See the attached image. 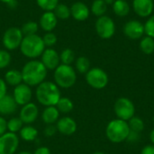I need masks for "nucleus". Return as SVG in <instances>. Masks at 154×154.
<instances>
[{
    "label": "nucleus",
    "mask_w": 154,
    "mask_h": 154,
    "mask_svg": "<svg viewBox=\"0 0 154 154\" xmlns=\"http://www.w3.org/2000/svg\"><path fill=\"white\" fill-rule=\"evenodd\" d=\"M133 8L134 13L143 18L149 17L152 14L154 10L153 0H134Z\"/></svg>",
    "instance_id": "dca6fc26"
},
{
    "label": "nucleus",
    "mask_w": 154,
    "mask_h": 154,
    "mask_svg": "<svg viewBox=\"0 0 154 154\" xmlns=\"http://www.w3.org/2000/svg\"><path fill=\"white\" fill-rule=\"evenodd\" d=\"M140 50L147 55H150L154 52V39L150 36H145L141 39L139 44Z\"/></svg>",
    "instance_id": "a878e982"
},
{
    "label": "nucleus",
    "mask_w": 154,
    "mask_h": 154,
    "mask_svg": "<svg viewBox=\"0 0 154 154\" xmlns=\"http://www.w3.org/2000/svg\"><path fill=\"white\" fill-rule=\"evenodd\" d=\"M104 1L106 2V5H113V4L115 3L116 0H104Z\"/></svg>",
    "instance_id": "a18cd8bd"
},
{
    "label": "nucleus",
    "mask_w": 154,
    "mask_h": 154,
    "mask_svg": "<svg viewBox=\"0 0 154 154\" xmlns=\"http://www.w3.org/2000/svg\"><path fill=\"white\" fill-rule=\"evenodd\" d=\"M61 97L60 88L51 81H43L37 86L36 98L37 101L46 106H56L60 98Z\"/></svg>",
    "instance_id": "f03ea898"
},
{
    "label": "nucleus",
    "mask_w": 154,
    "mask_h": 154,
    "mask_svg": "<svg viewBox=\"0 0 154 154\" xmlns=\"http://www.w3.org/2000/svg\"><path fill=\"white\" fill-rule=\"evenodd\" d=\"M23 126V123L20 119V117H12L7 121V131L13 134L19 133L22 127Z\"/></svg>",
    "instance_id": "c756f323"
},
{
    "label": "nucleus",
    "mask_w": 154,
    "mask_h": 154,
    "mask_svg": "<svg viewBox=\"0 0 154 154\" xmlns=\"http://www.w3.org/2000/svg\"><path fill=\"white\" fill-rule=\"evenodd\" d=\"M19 146V137L16 134L6 132L0 136V154H14Z\"/></svg>",
    "instance_id": "9d476101"
},
{
    "label": "nucleus",
    "mask_w": 154,
    "mask_h": 154,
    "mask_svg": "<svg viewBox=\"0 0 154 154\" xmlns=\"http://www.w3.org/2000/svg\"><path fill=\"white\" fill-rule=\"evenodd\" d=\"M42 40H43L45 47L47 46V47L50 48V47L56 44L58 39H57V36L52 32H46L44 34V36L42 37Z\"/></svg>",
    "instance_id": "c9c22d12"
},
{
    "label": "nucleus",
    "mask_w": 154,
    "mask_h": 154,
    "mask_svg": "<svg viewBox=\"0 0 154 154\" xmlns=\"http://www.w3.org/2000/svg\"><path fill=\"white\" fill-rule=\"evenodd\" d=\"M7 95V84L5 79H0V99Z\"/></svg>",
    "instance_id": "58836bf2"
},
{
    "label": "nucleus",
    "mask_w": 154,
    "mask_h": 154,
    "mask_svg": "<svg viewBox=\"0 0 154 154\" xmlns=\"http://www.w3.org/2000/svg\"><path fill=\"white\" fill-rule=\"evenodd\" d=\"M124 34L131 40L142 39L144 32V24L138 20H129L123 27Z\"/></svg>",
    "instance_id": "9b49d317"
},
{
    "label": "nucleus",
    "mask_w": 154,
    "mask_h": 154,
    "mask_svg": "<svg viewBox=\"0 0 154 154\" xmlns=\"http://www.w3.org/2000/svg\"><path fill=\"white\" fill-rule=\"evenodd\" d=\"M17 106L18 105L14 101L13 96L7 94L0 99V114L3 116L13 115L16 111Z\"/></svg>",
    "instance_id": "6ab92c4d"
},
{
    "label": "nucleus",
    "mask_w": 154,
    "mask_h": 154,
    "mask_svg": "<svg viewBox=\"0 0 154 154\" xmlns=\"http://www.w3.org/2000/svg\"><path fill=\"white\" fill-rule=\"evenodd\" d=\"M57 131L62 135H72L76 133L78 125L76 121L69 116H63L59 118L56 123Z\"/></svg>",
    "instance_id": "2eb2a0df"
},
{
    "label": "nucleus",
    "mask_w": 154,
    "mask_h": 154,
    "mask_svg": "<svg viewBox=\"0 0 154 154\" xmlns=\"http://www.w3.org/2000/svg\"><path fill=\"white\" fill-rule=\"evenodd\" d=\"M114 110L118 119L128 121L134 116L135 107L134 103L127 97H119L114 106Z\"/></svg>",
    "instance_id": "0eeeda50"
},
{
    "label": "nucleus",
    "mask_w": 154,
    "mask_h": 154,
    "mask_svg": "<svg viewBox=\"0 0 154 154\" xmlns=\"http://www.w3.org/2000/svg\"><path fill=\"white\" fill-rule=\"evenodd\" d=\"M95 28L97 35L102 39H110L116 32V23L114 20L106 14L97 18Z\"/></svg>",
    "instance_id": "6e6552de"
},
{
    "label": "nucleus",
    "mask_w": 154,
    "mask_h": 154,
    "mask_svg": "<svg viewBox=\"0 0 154 154\" xmlns=\"http://www.w3.org/2000/svg\"><path fill=\"white\" fill-rule=\"evenodd\" d=\"M5 81L7 85L16 87L23 83L22 72L17 69H10L5 74Z\"/></svg>",
    "instance_id": "4be33fe9"
},
{
    "label": "nucleus",
    "mask_w": 154,
    "mask_h": 154,
    "mask_svg": "<svg viewBox=\"0 0 154 154\" xmlns=\"http://www.w3.org/2000/svg\"><path fill=\"white\" fill-rule=\"evenodd\" d=\"M21 31H22L23 36L36 34V32L38 31V23L33 21H29L22 26Z\"/></svg>",
    "instance_id": "2f4dec72"
},
{
    "label": "nucleus",
    "mask_w": 154,
    "mask_h": 154,
    "mask_svg": "<svg viewBox=\"0 0 154 154\" xmlns=\"http://www.w3.org/2000/svg\"><path fill=\"white\" fill-rule=\"evenodd\" d=\"M0 2L5 3V4H7V5H10V4H12L13 2H14V0H0Z\"/></svg>",
    "instance_id": "c03bdc74"
},
{
    "label": "nucleus",
    "mask_w": 154,
    "mask_h": 154,
    "mask_svg": "<svg viewBox=\"0 0 154 154\" xmlns=\"http://www.w3.org/2000/svg\"><path fill=\"white\" fill-rule=\"evenodd\" d=\"M7 132V121L0 116V136Z\"/></svg>",
    "instance_id": "ea45409f"
},
{
    "label": "nucleus",
    "mask_w": 154,
    "mask_h": 154,
    "mask_svg": "<svg viewBox=\"0 0 154 154\" xmlns=\"http://www.w3.org/2000/svg\"><path fill=\"white\" fill-rule=\"evenodd\" d=\"M141 154H154V145H146L143 148Z\"/></svg>",
    "instance_id": "79ce46f5"
},
{
    "label": "nucleus",
    "mask_w": 154,
    "mask_h": 154,
    "mask_svg": "<svg viewBox=\"0 0 154 154\" xmlns=\"http://www.w3.org/2000/svg\"><path fill=\"white\" fill-rule=\"evenodd\" d=\"M23 35L20 28L10 27L3 35V45L7 51H14L20 47Z\"/></svg>",
    "instance_id": "1a4fd4ad"
},
{
    "label": "nucleus",
    "mask_w": 154,
    "mask_h": 154,
    "mask_svg": "<svg viewBox=\"0 0 154 154\" xmlns=\"http://www.w3.org/2000/svg\"><path fill=\"white\" fill-rule=\"evenodd\" d=\"M152 120H153V123H154V116H153V117H152Z\"/></svg>",
    "instance_id": "09e8293b"
},
{
    "label": "nucleus",
    "mask_w": 154,
    "mask_h": 154,
    "mask_svg": "<svg viewBox=\"0 0 154 154\" xmlns=\"http://www.w3.org/2000/svg\"><path fill=\"white\" fill-rule=\"evenodd\" d=\"M55 106L59 110L60 114V113L61 114H69L73 110L74 104H73V102H72V100L70 98L61 97Z\"/></svg>",
    "instance_id": "b1692460"
},
{
    "label": "nucleus",
    "mask_w": 154,
    "mask_h": 154,
    "mask_svg": "<svg viewBox=\"0 0 154 154\" xmlns=\"http://www.w3.org/2000/svg\"><path fill=\"white\" fill-rule=\"evenodd\" d=\"M90 11L94 15L97 17L103 16L107 11V5L104 0H94L91 5Z\"/></svg>",
    "instance_id": "393cba45"
},
{
    "label": "nucleus",
    "mask_w": 154,
    "mask_h": 154,
    "mask_svg": "<svg viewBox=\"0 0 154 154\" xmlns=\"http://www.w3.org/2000/svg\"><path fill=\"white\" fill-rule=\"evenodd\" d=\"M59 118H60V112L55 106H46L42 114V119L47 125L56 124Z\"/></svg>",
    "instance_id": "aec40b11"
},
{
    "label": "nucleus",
    "mask_w": 154,
    "mask_h": 154,
    "mask_svg": "<svg viewBox=\"0 0 154 154\" xmlns=\"http://www.w3.org/2000/svg\"><path fill=\"white\" fill-rule=\"evenodd\" d=\"M41 61L47 69L54 70L60 64V54L54 49L47 48L41 55Z\"/></svg>",
    "instance_id": "ddd939ff"
},
{
    "label": "nucleus",
    "mask_w": 154,
    "mask_h": 154,
    "mask_svg": "<svg viewBox=\"0 0 154 154\" xmlns=\"http://www.w3.org/2000/svg\"><path fill=\"white\" fill-rule=\"evenodd\" d=\"M90 14V9L88 6L80 1L74 3L70 7V15L77 21H85Z\"/></svg>",
    "instance_id": "f3484780"
},
{
    "label": "nucleus",
    "mask_w": 154,
    "mask_h": 154,
    "mask_svg": "<svg viewBox=\"0 0 154 154\" xmlns=\"http://www.w3.org/2000/svg\"><path fill=\"white\" fill-rule=\"evenodd\" d=\"M19 135L24 142H33L38 137V130L32 125H23L19 132Z\"/></svg>",
    "instance_id": "412c9836"
},
{
    "label": "nucleus",
    "mask_w": 154,
    "mask_h": 154,
    "mask_svg": "<svg viewBox=\"0 0 154 154\" xmlns=\"http://www.w3.org/2000/svg\"><path fill=\"white\" fill-rule=\"evenodd\" d=\"M32 154H51V150L46 147V146H41V147H38Z\"/></svg>",
    "instance_id": "a19ab883"
},
{
    "label": "nucleus",
    "mask_w": 154,
    "mask_h": 154,
    "mask_svg": "<svg viewBox=\"0 0 154 154\" xmlns=\"http://www.w3.org/2000/svg\"><path fill=\"white\" fill-rule=\"evenodd\" d=\"M39 24L41 28L46 32H52L58 24V18L52 11L44 12L40 18Z\"/></svg>",
    "instance_id": "a211bd4d"
},
{
    "label": "nucleus",
    "mask_w": 154,
    "mask_h": 154,
    "mask_svg": "<svg viewBox=\"0 0 154 154\" xmlns=\"http://www.w3.org/2000/svg\"><path fill=\"white\" fill-rule=\"evenodd\" d=\"M32 97V92L31 87L25 83H21L20 85L14 87L13 97L18 106H24L31 102Z\"/></svg>",
    "instance_id": "f8f14e48"
},
{
    "label": "nucleus",
    "mask_w": 154,
    "mask_h": 154,
    "mask_svg": "<svg viewBox=\"0 0 154 154\" xmlns=\"http://www.w3.org/2000/svg\"><path fill=\"white\" fill-rule=\"evenodd\" d=\"M56 133H57V128H56V125H48L44 129V134L47 137H51Z\"/></svg>",
    "instance_id": "4c0bfd02"
},
{
    "label": "nucleus",
    "mask_w": 154,
    "mask_h": 154,
    "mask_svg": "<svg viewBox=\"0 0 154 154\" xmlns=\"http://www.w3.org/2000/svg\"><path fill=\"white\" fill-rule=\"evenodd\" d=\"M150 140H151L152 143L154 145V129L152 130V132H151V134H150Z\"/></svg>",
    "instance_id": "37998d69"
},
{
    "label": "nucleus",
    "mask_w": 154,
    "mask_h": 154,
    "mask_svg": "<svg viewBox=\"0 0 154 154\" xmlns=\"http://www.w3.org/2000/svg\"><path fill=\"white\" fill-rule=\"evenodd\" d=\"M58 19H68L70 16V8L64 4H59L52 11Z\"/></svg>",
    "instance_id": "cd10ccee"
},
{
    "label": "nucleus",
    "mask_w": 154,
    "mask_h": 154,
    "mask_svg": "<svg viewBox=\"0 0 154 154\" xmlns=\"http://www.w3.org/2000/svg\"><path fill=\"white\" fill-rule=\"evenodd\" d=\"M128 125H129V129L130 131H134L136 133H142L144 129V123L143 121V119H141L138 116H133L130 120L127 121Z\"/></svg>",
    "instance_id": "c85d7f7f"
},
{
    "label": "nucleus",
    "mask_w": 154,
    "mask_h": 154,
    "mask_svg": "<svg viewBox=\"0 0 154 154\" xmlns=\"http://www.w3.org/2000/svg\"><path fill=\"white\" fill-rule=\"evenodd\" d=\"M86 81L94 89H103L108 84V76L104 69L96 67L86 73Z\"/></svg>",
    "instance_id": "423d86ee"
},
{
    "label": "nucleus",
    "mask_w": 154,
    "mask_h": 154,
    "mask_svg": "<svg viewBox=\"0 0 154 154\" xmlns=\"http://www.w3.org/2000/svg\"><path fill=\"white\" fill-rule=\"evenodd\" d=\"M38 115H39V109L37 106L34 103L30 102L22 106L19 113V117L23 124L31 125L36 121Z\"/></svg>",
    "instance_id": "4468645a"
},
{
    "label": "nucleus",
    "mask_w": 154,
    "mask_h": 154,
    "mask_svg": "<svg viewBox=\"0 0 154 154\" xmlns=\"http://www.w3.org/2000/svg\"><path fill=\"white\" fill-rule=\"evenodd\" d=\"M76 69L80 74H86L90 69V61L87 57L81 56L76 60Z\"/></svg>",
    "instance_id": "bb28decb"
},
{
    "label": "nucleus",
    "mask_w": 154,
    "mask_h": 154,
    "mask_svg": "<svg viewBox=\"0 0 154 154\" xmlns=\"http://www.w3.org/2000/svg\"><path fill=\"white\" fill-rule=\"evenodd\" d=\"M144 32L147 36L154 39V14L149 16L148 20L144 23Z\"/></svg>",
    "instance_id": "f704fd0d"
},
{
    "label": "nucleus",
    "mask_w": 154,
    "mask_h": 154,
    "mask_svg": "<svg viewBox=\"0 0 154 154\" xmlns=\"http://www.w3.org/2000/svg\"><path fill=\"white\" fill-rule=\"evenodd\" d=\"M141 135H140V133H136V132H134V131H130L128 136H127V139L126 141L131 143H136L139 142V139H140Z\"/></svg>",
    "instance_id": "e433bc0d"
},
{
    "label": "nucleus",
    "mask_w": 154,
    "mask_h": 154,
    "mask_svg": "<svg viewBox=\"0 0 154 154\" xmlns=\"http://www.w3.org/2000/svg\"><path fill=\"white\" fill-rule=\"evenodd\" d=\"M48 69L42 63L41 60H32L26 62L22 69L23 82L30 87H37L47 77Z\"/></svg>",
    "instance_id": "f257e3e1"
},
{
    "label": "nucleus",
    "mask_w": 154,
    "mask_h": 154,
    "mask_svg": "<svg viewBox=\"0 0 154 154\" xmlns=\"http://www.w3.org/2000/svg\"><path fill=\"white\" fill-rule=\"evenodd\" d=\"M93 154H105L104 152H94Z\"/></svg>",
    "instance_id": "de8ad7c7"
},
{
    "label": "nucleus",
    "mask_w": 154,
    "mask_h": 154,
    "mask_svg": "<svg viewBox=\"0 0 154 154\" xmlns=\"http://www.w3.org/2000/svg\"><path fill=\"white\" fill-rule=\"evenodd\" d=\"M11 62V55L6 50H0V69H5Z\"/></svg>",
    "instance_id": "72a5a7b5"
},
{
    "label": "nucleus",
    "mask_w": 154,
    "mask_h": 154,
    "mask_svg": "<svg viewBox=\"0 0 154 154\" xmlns=\"http://www.w3.org/2000/svg\"><path fill=\"white\" fill-rule=\"evenodd\" d=\"M60 0H36L37 5L44 10L45 12L48 11H53L54 8L59 5Z\"/></svg>",
    "instance_id": "473e14b6"
},
{
    "label": "nucleus",
    "mask_w": 154,
    "mask_h": 154,
    "mask_svg": "<svg viewBox=\"0 0 154 154\" xmlns=\"http://www.w3.org/2000/svg\"><path fill=\"white\" fill-rule=\"evenodd\" d=\"M125 1H127V0H125Z\"/></svg>",
    "instance_id": "8fccbe9b"
},
{
    "label": "nucleus",
    "mask_w": 154,
    "mask_h": 154,
    "mask_svg": "<svg viewBox=\"0 0 154 154\" xmlns=\"http://www.w3.org/2000/svg\"><path fill=\"white\" fill-rule=\"evenodd\" d=\"M113 11L117 16L125 17L130 12V5L127 3V1L116 0L115 3L113 4Z\"/></svg>",
    "instance_id": "5701e85b"
},
{
    "label": "nucleus",
    "mask_w": 154,
    "mask_h": 154,
    "mask_svg": "<svg viewBox=\"0 0 154 154\" xmlns=\"http://www.w3.org/2000/svg\"><path fill=\"white\" fill-rule=\"evenodd\" d=\"M54 83L61 88H70L77 81V74L71 65L60 64L54 69Z\"/></svg>",
    "instance_id": "39448f33"
},
{
    "label": "nucleus",
    "mask_w": 154,
    "mask_h": 154,
    "mask_svg": "<svg viewBox=\"0 0 154 154\" xmlns=\"http://www.w3.org/2000/svg\"><path fill=\"white\" fill-rule=\"evenodd\" d=\"M19 48L23 56L31 60H35L36 58L41 57L45 50V45L41 36L33 34L23 36Z\"/></svg>",
    "instance_id": "7ed1b4c3"
},
{
    "label": "nucleus",
    "mask_w": 154,
    "mask_h": 154,
    "mask_svg": "<svg viewBox=\"0 0 154 154\" xmlns=\"http://www.w3.org/2000/svg\"><path fill=\"white\" fill-rule=\"evenodd\" d=\"M60 59L61 64L65 65H71L72 62L75 60V53L71 49H64L61 53L60 54Z\"/></svg>",
    "instance_id": "7c9ffc66"
},
{
    "label": "nucleus",
    "mask_w": 154,
    "mask_h": 154,
    "mask_svg": "<svg viewBox=\"0 0 154 154\" xmlns=\"http://www.w3.org/2000/svg\"><path fill=\"white\" fill-rule=\"evenodd\" d=\"M129 133L130 129L128 123L118 118L110 121L106 128L107 139L114 143H120L126 141Z\"/></svg>",
    "instance_id": "20e7f679"
},
{
    "label": "nucleus",
    "mask_w": 154,
    "mask_h": 154,
    "mask_svg": "<svg viewBox=\"0 0 154 154\" xmlns=\"http://www.w3.org/2000/svg\"><path fill=\"white\" fill-rule=\"evenodd\" d=\"M17 154H32V152H28V151H23V152H20L19 153Z\"/></svg>",
    "instance_id": "49530a36"
}]
</instances>
